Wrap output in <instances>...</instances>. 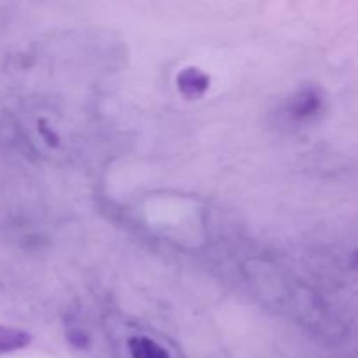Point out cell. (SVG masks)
Listing matches in <instances>:
<instances>
[{"instance_id": "1", "label": "cell", "mask_w": 358, "mask_h": 358, "mask_svg": "<svg viewBox=\"0 0 358 358\" xmlns=\"http://www.w3.org/2000/svg\"><path fill=\"white\" fill-rule=\"evenodd\" d=\"M178 90L182 91V94L187 98H198L208 90V76L203 73L198 69H185L184 72L178 73Z\"/></svg>"}, {"instance_id": "5", "label": "cell", "mask_w": 358, "mask_h": 358, "mask_svg": "<svg viewBox=\"0 0 358 358\" xmlns=\"http://www.w3.org/2000/svg\"><path fill=\"white\" fill-rule=\"evenodd\" d=\"M353 262H355V264L358 266V250L355 252V255H353Z\"/></svg>"}, {"instance_id": "3", "label": "cell", "mask_w": 358, "mask_h": 358, "mask_svg": "<svg viewBox=\"0 0 358 358\" xmlns=\"http://www.w3.org/2000/svg\"><path fill=\"white\" fill-rule=\"evenodd\" d=\"M128 352L131 358H171L170 353L152 339L145 336H135L128 341Z\"/></svg>"}, {"instance_id": "4", "label": "cell", "mask_w": 358, "mask_h": 358, "mask_svg": "<svg viewBox=\"0 0 358 358\" xmlns=\"http://www.w3.org/2000/svg\"><path fill=\"white\" fill-rule=\"evenodd\" d=\"M320 105H322V101H320V96H318V94L304 93L303 96H301L299 100L296 101V107H294V114L301 115V117H304V115L315 114V112H318Z\"/></svg>"}, {"instance_id": "2", "label": "cell", "mask_w": 358, "mask_h": 358, "mask_svg": "<svg viewBox=\"0 0 358 358\" xmlns=\"http://www.w3.org/2000/svg\"><path fill=\"white\" fill-rule=\"evenodd\" d=\"M31 343V336L27 331L9 325H0V357L16 353L27 348Z\"/></svg>"}]
</instances>
